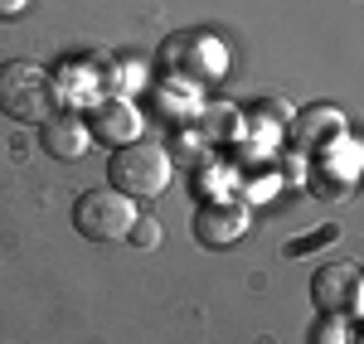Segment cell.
Returning a JSON list of instances; mask_svg holds the SVG:
<instances>
[{
    "label": "cell",
    "instance_id": "obj_4",
    "mask_svg": "<svg viewBox=\"0 0 364 344\" xmlns=\"http://www.w3.org/2000/svg\"><path fill=\"white\" fill-rule=\"evenodd\" d=\"M311 301H316L321 316H350L364 301V272L355 262H340V257L326 262V267H316V277H311Z\"/></svg>",
    "mask_w": 364,
    "mask_h": 344
},
{
    "label": "cell",
    "instance_id": "obj_3",
    "mask_svg": "<svg viewBox=\"0 0 364 344\" xmlns=\"http://www.w3.org/2000/svg\"><path fill=\"white\" fill-rule=\"evenodd\" d=\"M136 223V209L132 199L112 189V184H97V189H83L78 199H73V228L83 233L87 243H117V238H127Z\"/></svg>",
    "mask_w": 364,
    "mask_h": 344
},
{
    "label": "cell",
    "instance_id": "obj_5",
    "mask_svg": "<svg viewBox=\"0 0 364 344\" xmlns=\"http://www.w3.org/2000/svg\"><path fill=\"white\" fill-rule=\"evenodd\" d=\"M39 131H44L39 141H44V150H49L54 160H78V155L87 150V141H92L87 121L73 112V107H58V112L49 116V121H44Z\"/></svg>",
    "mask_w": 364,
    "mask_h": 344
},
{
    "label": "cell",
    "instance_id": "obj_6",
    "mask_svg": "<svg viewBox=\"0 0 364 344\" xmlns=\"http://www.w3.org/2000/svg\"><path fill=\"white\" fill-rule=\"evenodd\" d=\"M248 228V213H243V204H204L195 213V243L199 248H224L233 238H243Z\"/></svg>",
    "mask_w": 364,
    "mask_h": 344
},
{
    "label": "cell",
    "instance_id": "obj_9",
    "mask_svg": "<svg viewBox=\"0 0 364 344\" xmlns=\"http://www.w3.org/2000/svg\"><path fill=\"white\" fill-rule=\"evenodd\" d=\"M132 238H136V248H156L161 243V223H132Z\"/></svg>",
    "mask_w": 364,
    "mask_h": 344
},
{
    "label": "cell",
    "instance_id": "obj_8",
    "mask_svg": "<svg viewBox=\"0 0 364 344\" xmlns=\"http://www.w3.org/2000/svg\"><path fill=\"white\" fill-rule=\"evenodd\" d=\"M336 238V228H321V233H311V238H296V243H287V257H301L306 248H316V243H331Z\"/></svg>",
    "mask_w": 364,
    "mask_h": 344
},
{
    "label": "cell",
    "instance_id": "obj_1",
    "mask_svg": "<svg viewBox=\"0 0 364 344\" xmlns=\"http://www.w3.org/2000/svg\"><path fill=\"white\" fill-rule=\"evenodd\" d=\"M0 112L10 116V121H25V126L29 121L44 126V121L58 112V92H54L49 68H39V63H29V58L0 63Z\"/></svg>",
    "mask_w": 364,
    "mask_h": 344
},
{
    "label": "cell",
    "instance_id": "obj_2",
    "mask_svg": "<svg viewBox=\"0 0 364 344\" xmlns=\"http://www.w3.org/2000/svg\"><path fill=\"white\" fill-rule=\"evenodd\" d=\"M107 179H112V189H122L127 199H156L161 189L170 184V155L161 141H136L117 145L112 160H107Z\"/></svg>",
    "mask_w": 364,
    "mask_h": 344
},
{
    "label": "cell",
    "instance_id": "obj_7",
    "mask_svg": "<svg viewBox=\"0 0 364 344\" xmlns=\"http://www.w3.org/2000/svg\"><path fill=\"white\" fill-rule=\"evenodd\" d=\"M97 131H102V141H112V145L136 141V112H132L127 102L107 97V102L97 107Z\"/></svg>",
    "mask_w": 364,
    "mask_h": 344
},
{
    "label": "cell",
    "instance_id": "obj_10",
    "mask_svg": "<svg viewBox=\"0 0 364 344\" xmlns=\"http://www.w3.org/2000/svg\"><path fill=\"white\" fill-rule=\"evenodd\" d=\"M25 5H29V0H0V20H15Z\"/></svg>",
    "mask_w": 364,
    "mask_h": 344
}]
</instances>
